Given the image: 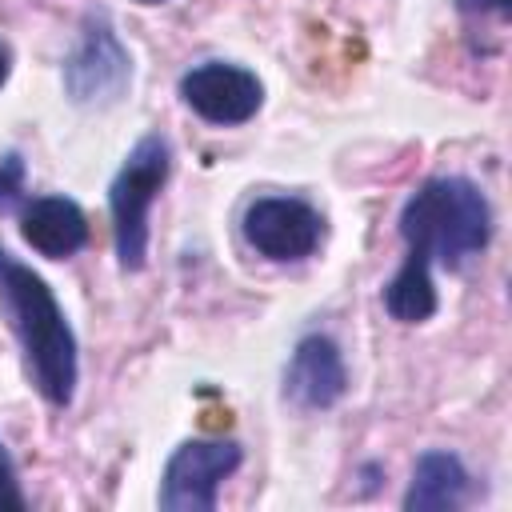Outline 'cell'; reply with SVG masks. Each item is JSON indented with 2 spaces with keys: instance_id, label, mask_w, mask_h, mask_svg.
Returning <instances> with one entry per match:
<instances>
[{
  "instance_id": "6da1fadb",
  "label": "cell",
  "mask_w": 512,
  "mask_h": 512,
  "mask_svg": "<svg viewBox=\"0 0 512 512\" xmlns=\"http://www.w3.org/2000/svg\"><path fill=\"white\" fill-rule=\"evenodd\" d=\"M0 312L12 324L36 392L64 408L76 392V336L52 296V288L0 248Z\"/></svg>"
},
{
  "instance_id": "7a4b0ae2",
  "label": "cell",
  "mask_w": 512,
  "mask_h": 512,
  "mask_svg": "<svg viewBox=\"0 0 512 512\" xmlns=\"http://www.w3.org/2000/svg\"><path fill=\"white\" fill-rule=\"evenodd\" d=\"M400 236L412 256L456 272L488 248L492 208L472 180L436 176L408 196L400 212Z\"/></svg>"
},
{
  "instance_id": "3957f363",
  "label": "cell",
  "mask_w": 512,
  "mask_h": 512,
  "mask_svg": "<svg viewBox=\"0 0 512 512\" xmlns=\"http://www.w3.org/2000/svg\"><path fill=\"white\" fill-rule=\"evenodd\" d=\"M172 168V148L164 136H144L128 160L120 164L108 204H112V236H116V256L124 272H140L148 260V208L156 192L164 188Z\"/></svg>"
},
{
  "instance_id": "277c9868",
  "label": "cell",
  "mask_w": 512,
  "mask_h": 512,
  "mask_svg": "<svg viewBox=\"0 0 512 512\" xmlns=\"http://www.w3.org/2000/svg\"><path fill=\"white\" fill-rule=\"evenodd\" d=\"M244 452L236 440H184L160 480V508L164 512H212L216 488L224 476L240 468Z\"/></svg>"
},
{
  "instance_id": "5b68a950",
  "label": "cell",
  "mask_w": 512,
  "mask_h": 512,
  "mask_svg": "<svg viewBox=\"0 0 512 512\" xmlns=\"http://www.w3.org/2000/svg\"><path fill=\"white\" fill-rule=\"evenodd\" d=\"M128 80H132L128 52L120 48L108 16L100 12V16H92L84 24V40L72 52V60L64 64L68 96L76 104H112V100H120Z\"/></svg>"
},
{
  "instance_id": "8992f818",
  "label": "cell",
  "mask_w": 512,
  "mask_h": 512,
  "mask_svg": "<svg viewBox=\"0 0 512 512\" xmlns=\"http://www.w3.org/2000/svg\"><path fill=\"white\" fill-rule=\"evenodd\" d=\"M324 220L296 196H260L244 212V240L268 260H304L320 244Z\"/></svg>"
},
{
  "instance_id": "52a82bcc",
  "label": "cell",
  "mask_w": 512,
  "mask_h": 512,
  "mask_svg": "<svg viewBox=\"0 0 512 512\" xmlns=\"http://www.w3.org/2000/svg\"><path fill=\"white\" fill-rule=\"evenodd\" d=\"M180 96L208 124H244L260 112L264 88L248 68L208 60L180 76Z\"/></svg>"
},
{
  "instance_id": "ba28073f",
  "label": "cell",
  "mask_w": 512,
  "mask_h": 512,
  "mask_svg": "<svg viewBox=\"0 0 512 512\" xmlns=\"http://www.w3.org/2000/svg\"><path fill=\"white\" fill-rule=\"evenodd\" d=\"M348 376L336 340L328 336H304L288 360L284 372V392L296 408H328L344 396Z\"/></svg>"
},
{
  "instance_id": "9c48e42d",
  "label": "cell",
  "mask_w": 512,
  "mask_h": 512,
  "mask_svg": "<svg viewBox=\"0 0 512 512\" xmlns=\"http://www.w3.org/2000/svg\"><path fill=\"white\" fill-rule=\"evenodd\" d=\"M20 232H24V240L40 256L64 260V256H72V252L84 248V240H88V216L68 196H40V200L24 204Z\"/></svg>"
},
{
  "instance_id": "30bf717a",
  "label": "cell",
  "mask_w": 512,
  "mask_h": 512,
  "mask_svg": "<svg viewBox=\"0 0 512 512\" xmlns=\"http://www.w3.org/2000/svg\"><path fill=\"white\" fill-rule=\"evenodd\" d=\"M468 500V472L452 452H424L416 460L412 484L404 492V508L412 512H452Z\"/></svg>"
},
{
  "instance_id": "8fae6325",
  "label": "cell",
  "mask_w": 512,
  "mask_h": 512,
  "mask_svg": "<svg viewBox=\"0 0 512 512\" xmlns=\"http://www.w3.org/2000/svg\"><path fill=\"white\" fill-rule=\"evenodd\" d=\"M428 268H432L428 260H420L412 252L404 256V268L384 288V308H388L392 320L420 324V320H428L436 312V288H432V272Z\"/></svg>"
},
{
  "instance_id": "7c38bea8",
  "label": "cell",
  "mask_w": 512,
  "mask_h": 512,
  "mask_svg": "<svg viewBox=\"0 0 512 512\" xmlns=\"http://www.w3.org/2000/svg\"><path fill=\"white\" fill-rule=\"evenodd\" d=\"M20 192H24V160L8 152L0 160V212H12L20 204Z\"/></svg>"
},
{
  "instance_id": "4fadbf2b",
  "label": "cell",
  "mask_w": 512,
  "mask_h": 512,
  "mask_svg": "<svg viewBox=\"0 0 512 512\" xmlns=\"http://www.w3.org/2000/svg\"><path fill=\"white\" fill-rule=\"evenodd\" d=\"M24 508V492H20V480H16V468L0 444V512H20Z\"/></svg>"
},
{
  "instance_id": "5bb4252c",
  "label": "cell",
  "mask_w": 512,
  "mask_h": 512,
  "mask_svg": "<svg viewBox=\"0 0 512 512\" xmlns=\"http://www.w3.org/2000/svg\"><path fill=\"white\" fill-rule=\"evenodd\" d=\"M460 8L464 12H472V8H500V12H508V0H460Z\"/></svg>"
},
{
  "instance_id": "9a60e30c",
  "label": "cell",
  "mask_w": 512,
  "mask_h": 512,
  "mask_svg": "<svg viewBox=\"0 0 512 512\" xmlns=\"http://www.w3.org/2000/svg\"><path fill=\"white\" fill-rule=\"evenodd\" d=\"M8 80V56H4V48H0V84Z\"/></svg>"
},
{
  "instance_id": "2e32d148",
  "label": "cell",
  "mask_w": 512,
  "mask_h": 512,
  "mask_svg": "<svg viewBox=\"0 0 512 512\" xmlns=\"http://www.w3.org/2000/svg\"><path fill=\"white\" fill-rule=\"evenodd\" d=\"M140 4H160V0H140Z\"/></svg>"
}]
</instances>
